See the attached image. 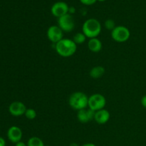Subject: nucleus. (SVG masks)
Instances as JSON below:
<instances>
[{
  "instance_id": "obj_1",
  "label": "nucleus",
  "mask_w": 146,
  "mask_h": 146,
  "mask_svg": "<svg viewBox=\"0 0 146 146\" xmlns=\"http://www.w3.org/2000/svg\"><path fill=\"white\" fill-rule=\"evenodd\" d=\"M55 49L57 54L61 56L67 58L72 56L77 50V45L71 38H63L56 44Z\"/></svg>"
},
{
  "instance_id": "obj_2",
  "label": "nucleus",
  "mask_w": 146,
  "mask_h": 146,
  "mask_svg": "<svg viewBox=\"0 0 146 146\" xmlns=\"http://www.w3.org/2000/svg\"><path fill=\"white\" fill-rule=\"evenodd\" d=\"M101 24L96 19H88L82 26V32L87 38H97L101 32Z\"/></svg>"
},
{
  "instance_id": "obj_3",
  "label": "nucleus",
  "mask_w": 146,
  "mask_h": 146,
  "mask_svg": "<svg viewBox=\"0 0 146 146\" xmlns=\"http://www.w3.org/2000/svg\"><path fill=\"white\" fill-rule=\"evenodd\" d=\"M88 97L83 92L77 91L71 94L68 98V104L74 110L80 111L88 107Z\"/></svg>"
},
{
  "instance_id": "obj_4",
  "label": "nucleus",
  "mask_w": 146,
  "mask_h": 146,
  "mask_svg": "<svg viewBox=\"0 0 146 146\" xmlns=\"http://www.w3.org/2000/svg\"><path fill=\"white\" fill-rule=\"evenodd\" d=\"M131 36V31L124 26L115 27L111 31V38L118 43H123L128 41Z\"/></svg>"
},
{
  "instance_id": "obj_5",
  "label": "nucleus",
  "mask_w": 146,
  "mask_h": 146,
  "mask_svg": "<svg viewBox=\"0 0 146 146\" xmlns=\"http://www.w3.org/2000/svg\"><path fill=\"white\" fill-rule=\"evenodd\" d=\"M106 105V99L100 94H94L88 97V107L94 111L104 109Z\"/></svg>"
},
{
  "instance_id": "obj_6",
  "label": "nucleus",
  "mask_w": 146,
  "mask_h": 146,
  "mask_svg": "<svg viewBox=\"0 0 146 146\" xmlns=\"http://www.w3.org/2000/svg\"><path fill=\"white\" fill-rule=\"evenodd\" d=\"M58 26L64 32H71L75 27L74 17L70 14H66L59 17L58 19Z\"/></svg>"
},
{
  "instance_id": "obj_7",
  "label": "nucleus",
  "mask_w": 146,
  "mask_h": 146,
  "mask_svg": "<svg viewBox=\"0 0 146 146\" xmlns=\"http://www.w3.org/2000/svg\"><path fill=\"white\" fill-rule=\"evenodd\" d=\"M64 31L59 28L58 26L53 25L48 27L47 30V38L54 44H57L61 40H62L64 37Z\"/></svg>"
},
{
  "instance_id": "obj_8",
  "label": "nucleus",
  "mask_w": 146,
  "mask_h": 146,
  "mask_svg": "<svg viewBox=\"0 0 146 146\" xmlns=\"http://www.w3.org/2000/svg\"><path fill=\"white\" fill-rule=\"evenodd\" d=\"M68 9H69V7L66 2L57 1L54 3L51 7V12L53 16L58 19L65 14H68Z\"/></svg>"
},
{
  "instance_id": "obj_9",
  "label": "nucleus",
  "mask_w": 146,
  "mask_h": 146,
  "mask_svg": "<svg viewBox=\"0 0 146 146\" xmlns=\"http://www.w3.org/2000/svg\"><path fill=\"white\" fill-rule=\"evenodd\" d=\"M27 107L21 101H14L9 106V111L13 116L19 117L25 114Z\"/></svg>"
},
{
  "instance_id": "obj_10",
  "label": "nucleus",
  "mask_w": 146,
  "mask_h": 146,
  "mask_svg": "<svg viewBox=\"0 0 146 146\" xmlns=\"http://www.w3.org/2000/svg\"><path fill=\"white\" fill-rule=\"evenodd\" d=\"M23 136V133L21 128L16 125L10 127L7 131V137L8 139L13 143H17L21 141Z\"/></svg>"
},
{
  "instance_id": "obj_11",
  "label": "nucleus",
  "mask_w": 146,
  "mask_h": 146,
  "mask_svg": "<svg viewBox=\"0 0 146 146\" xmlns=\"http://www.w3.org/2000/svg\"><path fill=\"white\" fill-rule=\"evenodd\" d=\"M96 111L90 109V108H85V109L80 110L77 113V119L81 123H85L89 122L91 120L94 119Z\"/></svg>"
},
{
  "instance_id": "obj_12",
  "label": "nucleus",
  "mask_w": 146,
  "mask_h": 146,
  "mask_svg": "<svg viewBox=\"0 0 146 146\" xmlns=\"http://www.w3.org/2000/svg\"><path fill=\"white\" fill-rule=\"evenodd\" d=\"M110 117H111V115H110L109 111L104 108V109L96 111L94 120L98 124L103 125V124L106 123L109 121Z\"/></svg>"
},
{
  "instance_id": "obj_13",
  "label": "nucleus",
  "mask_w": 146,
  "mask_h": 146,
  "mask_svg": "<svg viewBox=\"0 0 146 146\" xmlns=\"http://www.w3.org/2000/svg\"><path fill=\"white\" fill-rule=\"evenodd\" d=\"M88 48L91 52L94 53H98L99 51H101L103 47L102 42L100 39H98V38H90L88 41Z\"/></svg>"
},
{
  "instance_id": "obj_14",
  "label": "nucleus",
  "mask_w": 146,
  "mask_h": 146,
  "mask_svg": "<svg viewBox=\"0 0 146 146\" xmlns=\"http://www.w3.org/2000/svg\"><path fill=\"white\" fill-rule=\"evenodd\" d=\"M105 74V68L101 66H96L93 67L89 72L90 76L94 79H98L102 77Z\"/></svg>"
},
{
  "instance_id": "obj_15",
  "label": "nucleus",
  "mask_w": 146,
  "mask_h": 146,
  "mask_svg": "<svg viewBox=\"0 0 146 146\" xmlns=\"http://www.w3.org/2000/svg\"><path fill=\"white\" fill-rule=\"evenodd\" d=\"M27 144V146H45L42 140L36 136L30 138Z\"/></svg>"
},
{
  "instance_id": "obj_16",
  "label": "nucleus",
  "mask_w": 146,
  "mask_h": 146,
  "mask_svg": "<svg viewBox=\"0 0 146 146\" xmlns=\"http://www.w3.org/2000/svg\"><path fill=\"white\" fill-rule=\"evenodd\" d=\"M87 37L86 36L85 34L83 32H78L76 33L75 35L74 36V38H73V41L76 43V45L78 44H84V42L86 40Z\"/></svg>"
},
{
  "instance_id": "obj_17",
  "label": "nucleus",
  "mask_w": 146,
  "mask_h": 146,
  "mask_svg": "<svg viewBox=\"0 0 146 146\" xmlns=\"http://www.w3.org/2000/svg\"><path fill=\"white\" fill-rule=\"evenodd\" d=\"M24 115L29 120H34L36 117V112L33 108H27Z\"/></svg>"
},
{
  "instance_id": "obj_18",
  "label": "nucleus",
  "mask_w": 146,
  "mask_h": 146,
  "mask_svg": "<svg viewBox=\"0 0 146 146\" xmlns=\"http://www.w3.org/2000/svg\"><path fill=\"white\" fill-rule=\"evenodd\" d=\"M104 26H105V28L106 29L111 30V31H112L115 27V22L113 19H107L104 23Z\"/></svg>"
},
{
  "instance_id": "obj_19",
  "label": "nucleus",
  "mask_w": 146,
  "mask_h": 146,
  "mask_svg": "<svg viewBox=\"0 0 146 146\" xmlns=\"http://www.w3.org/2000/svg\"><path fill=\"white\" fill-rule=\"evenodd\" d=\"M83 4L86 6H90L93 5V4H95L97 1V0H79Z\"/></svg>"
},
{
  "instance_id": "obj_20",
  "label": "nucleus",
  "mask_w": 146,
  "mask_h": 146,
  "mask_svg": "<svg viewBox=\"0 0 146 146\" xmlns=\"http://www.w3.org/2000/svg\"><path fill=\"white\" fill-rule=\"evenodd\" d=\"M141 102V105H142L144 108H146V95L143 96L142 97Z\"/></svg>"
},
{
  "instance_id": "obj_21",
  "label": "nucleus",
  "mask_w": 146,
  "mask_h": 146,
  "mask_svg": "<svg viewBox=\"0 0 146 146\" xmlns=\"http://www.w3.org/2000/svg\"><path fill=\"white\" fill-rule=\"evenodd\" d=\"M0 146H6V141L2 137H0Z\"/></svg>"
},
{
  "instance_id": "obj_22",
  "label": "nucleus",
  "mask_w": 146,
  "mask_h": 146,
  "mask_svg": "<svg viewBox=\"0 0 146 146\" xmlns=\"http://www.w3.org/2000/svg\"><path fill=\"white\" fill-rule=\"evenodd\" d=\"M75 11H76V9L74 7H69V9H68V14H74V13H75Z\"/></svg>"
},
{
  "instance_id": "obj_23",
  "label": "nucleus",
  "mask_w": 146,
  "mask_h": 146,
  "mask_svg": "<svg viewBox=\"0 0 146 146\" xmlns=\"http://www.w3.org/2000/svg\"><path fill=\"white\" fill-rule=\"evenodd\" d=\"M15 146H27V144H26L25 143L22 142V141H19V142L15 144Z\"/></svg>"
},
{
  "instance_id": "obj_24",
  "label": "nucleus",
  "mask_w": 146,
  "mask_h": 146,
  "mask_svg": "<svg viewBox=\"0 0 146 146\" xmlns=\"http://www.w3.org/2000/svg\"><path fill=\"white\" fill-rule=\"evenodd\" d=\"M81 146H96L94 143H87L84 144Z\"/></svg>"
},
{
  "instance_id": "obj_25",
  "label": "nucleus",
  "mask_w": 146,
  "mask_h": 146,
  "mask_svg": "<svg viewBox=\"0 0 146 146\" xmlns=\"http://www.w3.org/2000/svg\"><path fill=\"white\" fill-rule=\"evenodd\" d=\"M69 146H78V145L77 143H72L70 144Z\"/></svg>"
},
{
  "instance_id": "obj_26",
  "label": "nucleus",
  "mask_w": 146,
  "mask_h": 146,
  "mask_svg": "<svg viewBox=\"0 0 146 146\" xmlns=\"http://www.w3.org/2000/svg\"><path fill=\"white\" fill-rule=\"evenodd\" d=\"M97 1H100V2H104V1H105L106 0H97Z\"/></svg>"
},
{
  "instance_id": "obj_27",
  "label": "nucleus",
  "mask_w": 146,
  "mask_h": 146,
  "mask_svg": "<svg viewBox=\"0 0 146 146\" xmlns=\"http://www.w3.org/2000/svg\"><path fill=\"white\" fill-rule=\"evenodd\" d=\"M45 146H50V145H45Z\"/></svg>"
}]
</instances>
